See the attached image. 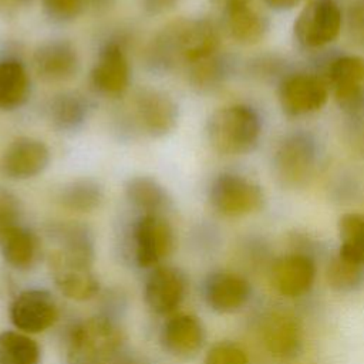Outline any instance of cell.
Masks as SVG:
<instances>
[{"instance_id": "6da1fadb", "label": "cell", "mask_w": 364, "mask_h": 364, "mask_svg": "<svg viewBox=\"0 0 364 364\" xmlns=\"http://www.w3.org/2000/svg\"><path fill=\"white\" fill-rule=\"evenodd\" d=\"M57 247L48 253V266L58 290L68 299L85 301L100 293L101 284L94 273L95 247L91 230L77 222L51 226Z\"/></svg>"}, {"instance_id": "7a4b0ae2", "label": "cell", "mask_w": 364, "mask_h": 364, "mask_svg": "<svg viewBox=\"0 0 364 364\" xmlns=\"http://www.w3.org/2000/svg\"><path fill=\"white\" fill-rule=\"evenodd\" d=\"M222 28L210 18H176L166 23L151 40L155 57L166 67L176 68L216 54Z\"/></svg>"}, {"instance_id": "3957f363", "label": "cell", "mask_w": 364, "mask_h": 364, "mask_svg": "<svg viewBox=\"0 0 364 364\" xmlns=\"http://www.w3.org/2000/svg\"><path fill=\"white\" fill-rule=\"evenodd\" d=\"M125 348L122 327L108 316L88 317L68 336L67 364H109Z\"/></svg>"}, {"instance_id": "277c9868", "label": "cell", "mask_w": 364, "mask_h": 364, "mask_svg": "<svg viewBox=\"0 0 364 364\" xmlns=\"http://www.w3.org/2000/svg\"><path fill=\"white\" fill-rule=\"evenodd\" d=\"M262 132L259 114L246 104L220 107L208 119L206 136L222 155H243L252 151Z\"/></svg>"}, {"instance_id": "5b68a950", "label": "cell", "mask_w": 364, "mask_h": 364, "mask_svg": "<svg viewBox=\"0 0 364 364\" xmlns=\"http://www.w3.org/2000/svg\"><path fill=\"white\" fill-rule=\"evenodd\" d=\"M209 202L219 215L240 218L260 210L264 203V195L262 188L252 179L239 173L223 172L210 183Z\"/></svg>"}, {"instance_id": "8992f818", "label": "cell", "mask_w": 364, "mask_h": 364, "mask_svg": "<svg viewBox=\"0 0 364 364\" xmlns=\"http://www.w3.org/2000/svg\"><path fill=\"white\" fill-rule=\"evenodd\" d=\"M135 263L139 267L152 269L175 249V232L164 215L141 213L131 230Z\"/></svg>"}, {"instance_id": "52a82bcc", "label": "cell", "mask_w": 364, "mask_h": 364, "mask_svg": "<svg viewBox=\"0 0 364 364\" xmlns=\"http://www.w3.org/2000/svg\"><path fill=\"white\" fill-rule=\"evenodd\" d=\"M317 161L314 139L296 132L283 138L273 155V172L277 181L290 188L300 186L313 175Z\"/></svg>"}, {"instance_id": "ba28073f", "label": "cell", "mask_w": 364, "mask_h": 364, "mask_svg": "<svg viewBox=\"0 0 364 364\" xmlns=\"http://www.w3.org/2000/svg\"><path fill=\"white\" fill-rule=\"evenodd\" d=\"M343 26V13L334 0H310L294 21V37L306 48L333 43Z\"/></svg>"}, {"instance_id": "9c48e42d", "label": "cell", "mask_w": 364, "mask_h": 364, "mask_svg": "<svg viewBox=\"0 0 364 364\" xmlns=\"http://www.w3.org/2000/svg\"><path fill=\"white\" fill-rule=\"evenodd\" d=\"M131 105L136 125L148 136H166L178 125V104L171 95L161 90L149 87L136 90Z\"/></svg>"}, {"instance_id": "30bf717a", "label": "cell", "mask_w": 364, "mask_h": 364, "mask_svg": "<svg viewBox=\"0 0 364 364\" xmlns=\"http://www.w3.org/2000/svg\"><path fill=\"white\" fill-rule=\"evenodd\" d=\"M337 105L350 115L364 112V58L341 55L334 58L326 78Z\"/></svg>"}, {"instance_id": "8fae6325", "label": "cell", "mask_w": 364, "mask_h": 364, "mask_svg": "<svg viewBox=\"0 0 364 364\" xmlns=\"http://www.w3.org/2000/svg\"><path fill=\"white\" fill-rule=\"evenodd\" d=\"M326 78L307 73H294L282 78L277 98L282 109L291 117L307 115L321 109L328 98Z\"/></svg>"}, {"instance_id": "7c38bea8", "label": "cell", "mask_w": 364, "mask_h": 364, "mask_svg": "<svg viewBox=\"0 0 364 364\" xmlns=\"http://www.w3.org/2000/svg\"><path fill=\"white\" fill-rule=\"evenodd\" d=\"M10 321L23 333L36 334L48 330L58 320V304L46 289H26L11 301Z\"/></svg>"}, {"instance_id": "4fadbf2b", "label": "cell", "mask_w": 364, "mask_h": 364, "mask_svg": "<svg viewBox=\"0 0 364 364\" xmlns=\"http://www.w3.org/2000/svg\"><path fill=\"white\" fill-rule=\"evenodd\" d=\"M48 164L50 149L41 139L18 136L0 155V173L11 181H24L43 173Z\"/></svg>"}, {"instance_id": "5bb4252c", "label": "cell", "mask_w": 364, "mask_h": 364, "mask_svg": "<svg viewBox=\"0 0 364 364\" xmlns=\"http://www.w3.org/2000/svg\"><path fill=\"white\" fill-rule=\"evenodd\" d=\"M188 290L185 273L171 264L151 269L144 286V299L151 311L159 316L172 314L183 301Z\"/></svg>"}, {"instance_id": "9a60e30c", "label": "cell", "mask_w": 364, "mask_h": 364, "mask_svg": "<svg viewBox=\"0 0 364 364\" xmlns=\"http://www.w3.org/2000/svg\"><path fill=\"white\" fill-rule=\"evenodd\" d=\"M31 60L34 73L47 84L67 82L80 71L78 51L67 40H48L38 44Z\"/></svg>"}, {"instance_id": "2e32d148", "label": "cell", "mask_w": 364, "mask_h": 364, "mask_svg": "<svg viewBox=\"0 0 364 364\" xmlns=\"http://www.w3.org/2000/svg\"><path fill=\"white\" fill-rule=\"evenodd\" d=\"M252 284L237 272L215 270L203 283V299L216 313H235L250 299Z\"/></svg>"}, {"instance_id": "e0dca14e", "label": "cell", "mask_w": 364, "mask_h": 364, "mask_svg": "<svg viewBox=\"0 0 364 364\" xmlns=\"http://www.w3.org/2000/svg\"><path fill=\"white\" fill-rule=\"evenodd\" d=\"M131 81V67L122 46L117 41L105 43L91 70L92 87L109 97L122 95Z\"/></svg>"}, {"instance_id": "ac0fdd59", "label": "cell", "mask_w": 364, "mask_h": 364, "mask_svg": "<svg viewBox=\"0 0 364 364\" xmlns=\"http://www.w3.org/2000/svg\"><path fill=\"white\" fill-rule=\"evenodd\" d=\"M317 267L306 253H287L274 260L270 270L272 284L284 297L296 299L307 294L316 280Z\"/></svg>"}, {"instance_id": "d6986e66", "label": "cell", "mask_w": 364, "mask_h": 364, "mask_svg": "<svg viewBox=\"0 0 364 364\" xmlns=\"http://www.w3.org/2000/svg\"><path fill=\"white\" fill-rule=\"evenodd\" d=\"M159 340L162 348L171 355L191 358L202 350L206 341V328L198 316L176 313L164 323Z\"/></svg>"}, {"instance_id": "ffe728a7", "label": "cell", "mask_w": 364, "mask_h": 364, "mask_svg": "<svg viewBox=\"0 0 364 364\" xmlns=\"http://www.w3.org/2000/svg\"><path fill=\"white\" fill-rule=\"evenodd\" d=\"M260 337L266 351L279 360L294 357L303 343L300 321L290 313L272 311L260 326Z\"/></svg>"}, {"instance_id": "44dd1931", "label": "cell", "mask_w": 364, "mask_h": 364, "mask_svg": "<svg viewBox=\"0 0 364 364\" xmlns=\"http://www.w3.org/2000/svg\"><path fill=\"white\" fill-rule=\"evenodd\" d=\"M3 260L16 270H30L40 255V240L27 226L17 225L0 237Z\"/></svg>"}, {"instance_id": "7402d4cb", "label": "cell", "mask_w": 364, "mask_h": 364, "mask_svg": "<svg viewBox=\"0 0 364 364\" xmlns=\"http://www.w3.org/2000/svg\"><path fill=\"white\" fill-rule=\"evenodd\" d=\"M127 200L141 213L164 215L171 206V198L155 178L146 175L131 176L124 183Z\"/></svg>"}, {"instance_id": "603a6c76", "label": "cell", "mask_w": 364, "mask_h": 364, "mask_svg": "<svg viewBox=\"0 0 364 364\" xmlns=\"http://www.w3.org/2000/svg\"><path fill=\"white\" fill-rule=\"evenodd\" d=\"M267 18L250 4L222 14V30L236 43L250 46L259 43L267 33Z\"/></svg>"}, {"instance_id": "cb8c5ba5", "label": "cell", "mask_w": 364, "mask_h": 364, "mask_svg": "<svg viewBox=\"0 0 364 364\" xmlns=\"http://www.w3.org/2000/svg\"><path fill=\"white\" fill-rule=\"evenodd\" d=\"M90 101L77 91H64L54 95L47 107L51 125L64 132L80 129L88 118Z\"/></svg>"}, {"instance_id": "d4e9b609", "label": "cell", "mask_w": 364, "mask_h": 364, "mask_svg": "<svg viewBox=\"0 0 364 364\" xmlns=\"http://www.w3.org/2000/svg\"><path fill=\"white\" fill-rule=\"evenodd\" d=\"M30 95V77L17 58L0 60V109L11 111L26 104Z\"/></svg>"}, {"instance_id": "484cf974", "label": "cell", "mask_w": 364, "mask_h": 364, "mask_svg": "<svg viewBox=\"0 0 364 364\" xmlns=\"http://www.w3.org/2000/svg\"><path fill=\"white\" fill-rule=\"evenodd\" d=\"M189 85L200 94L220 88L232 73V60L219 51L186 65Z\"/></svg>"}, {"instance_id": "4316f807", "label": "cell", "mask_w": 364, "mask_h": 364, "mask_svg": "<svg viewBox=\"0 0 364 364\" xmlns=\"http://www.w3.org/2000/svg\"><path fill=\"white\" fill-rule=\"evenodd\" d=\"M60 206L70 212L90 213L104 202L102 186L91 178H77L65 182L55 196Z\"/></svg>"}, {"instance_id": "83f0119b", "label": "cell", "mask_w": 364, "mask_h": 364, "mask_svg": "<svg viewBox=\"0 0 364 364\" xmlns=\"http://www.w3.org/2000/svg\"><path fill=\"white\" fill-rule=\"evenodd\" d=\"M41 347L27 333L6 330L0 333V364H40Z\"/></svg>"}, {"instance_id": "f1b7e54d", "label": "cell", "mask_w": 364, "mask_h": 364, "mask_svg": "<svg viewBox=\"0 0 364 364\" xmlns=\"http://www.w3.org/2000/svg\"><path fill=\"white\" fill-rule=\"evenodd\" d=\"M337 229L340 239V247L337 252L348 260L364 264V215H341Z\"/></svg>"}, {"instance_id": "f546056e", "label": "cell", "mask_w": 364, "mask_h": 364, "mask_svg": "<svg viewBox=\"0 0 364 364\" xmlns=\"http://www.w3.org/2000/svg\"><path fill=\"white\" fill-rule=\"evenodd\" d=\"M328 286L337 291H351L364 283V264L343 257L338 252L327 266Z\"/></svg>"}, {"instance_id": "4dcf8cb0", "label": "cell", "mask_w": 364, "mask_h": 364, "mask_svg": "<svg viewBox=\"0 0 364 364\" xmlns=\"http://www.w3.org/2000/svg\"><path fill=\"white\" fill-rule=\"evenodd\" d=\"M203 364H250L247 353L237 343L222 340L210 346Z\"/></svg>"}, {"instance_id": "1f68e13d", "label": "cell", "mask_w": 364, "mask_h": 364, "mask_svg": "<svg viewBox=\"0 0 364 364\" xmlns=\"http://www.w3.org/2000/svg\"><path fill=\"white\" fill-rule=\"evenodd\" d=\"M44 14L55 23H70L82 14L85 0H41Z\"/></svg>"}, {"instance_id": "d6a6232c", "label": "cell", "mask_w": 364, "mask_h": 364, "mask_svg": "<svg viewBox=\"0 0 364 364\" xmlns=\"http://www.w3.org/2000/svg\"><path fill=\"white\" fill-rule=\"evenodd\" d=\"M23 206L20 199L10 191L0 189V237L17 225H21Z\"/></svg>"}, {"instance_id": "836d02e7", "label": "cell", "mask_w": 364, "mask_h": 364, "mask_svg": "<svg viewBox=\"0 0 364 364\" xmlns=\"http://www.w3.org/2000/svg\"><path fill=\"white\" fill-rule=\"evenodd\" d=\"M347 34L355 44L364 46V0H353L346 14Z\"/></svg>"}, {"instance_id": "e575fe53", "label": "cell", "mask_w": 364, "mask_h": 364, "mask_svg": "<svg viewBox=\"0 0 364 364\" xmlns=\"http://www.w3.org/2000/svg\"><path fill=\"white\" fill-rule=\"evenodd\" d=\"M181 0H139L141 9L149 16H162L172 11Z\"/></svg>"}, {"instance_id": "d590c367", "label": "cell", "mask_w": 364, "mask_h": 364, "mask_svg": "<svg viewBox=\"0 0 364 364\" xmlns=\"http://www.w3.org/2000/svg\"><path fill=\"white\" fill-rule=\"evenodd\" d=\"M33 0H0V14L14 16L31 4Z\"/></svg>"}, {"instance_id": "8d00e7d4", "label": "cell", "mask_w": 364, "mask_h": 364, "mask_svg": "<svg viewBox=\"0 0 364 364\" xmlns=\"http://www.w3.org/2000/svg\"><path fill=\"white\" fill-rule=\"evenodd\" d=\"M209 1L212 3L213 7H216L220 11V14H223L235 9L249 6L252 0H209Z\"/></svg>"}, {"instance_id": "74e56055", "label": "cell", "mask_w": 364, "mask_h": 364, "mask_svg": "<svg viewBox=\"0 0 364 364\" xmlns=\"http://www.w3.org/2000/svg\"><path fill=\"white\" fill-rule=\"evenodd\" d=\"M117 0H85V9L95 14H104L115 6Z\"/></svg>"}, {"instance_id": "f35d334b", "label": "cell", "mask_w": 364, "mask_h": 364, "mask_svg": "<svg viewBox=\"0 0 364 364\" xmlns=\"http://www.w3.org/2000/svg\"><path fill=\"white\" fill-rule=\"evenodd\" d=\"M270 9L284 11L296 7L301 0H263Z\"/></svg>"}]
</instances>
